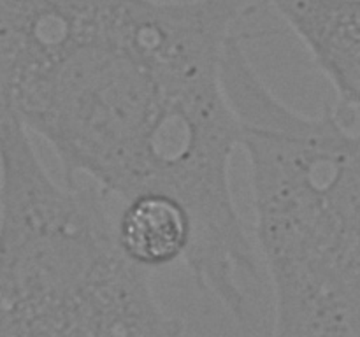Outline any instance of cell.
<instances>
[{
    "label": "cell",
    "instance_id": "cell-1",
    "mask_svg": "<svg viewBox=\"0 0 360 337\" xmlns=\"http://www.w3.org/2000/svg\"><path fill=\"white\" fill-rule=\"evenodd\" d=\"M252 0H0V112L41 137L63 183L120 202L179 200L193 221L185 260L229 315L248 309L259 258L234 200L241 128L224 58Z\"/></svg>",
    "mask_w": 360,
    "mask_h": 337
},
{
    "label": "cell",
    "instance_id": "cell-3",
    "mask_svg": "<svg viewBox=\"0 0 360 337\" xmlns=\"http://www.w3.org/2000/svg\"><path fill=\"white\" fill-rule=\"evenodd\" d=\"M301 39L336 91L343 121L360 130V0H266Z\"/></svg>",
    "mask_w": 360,
    "mask_h": 337
},
{
    "label": "cell",
    "instance_id": "cell-2",
    "mask_svg": "<svg viewBox=\"0 0 360 337\" xmlns=\"http://www.w3.org/2000/svg\"><path fill=\"white\" fill-rule=\"evenodd\" d=\"M108 200L56 183L0 112V337H183L120 246Z\"/></svg>",
    "mask_w": 360,
    "mask_h": 337
},
{
    "label": "cell",
    "instance_id": "cell-4",
    "mask_svg": "<svg viewBox=\"0 0 360 337\" xmlns=\"http://www.w3.org/2000/svg\"><path fill=\"white\" fill-rule=\"evenodd\" d=\"M116 234L125 255L146 270L185 263L193 244V221L172 197L144 193L122 204Z\"/></svg>",
    "mask_w": 360,
    "mask_h": 337
}]
</instances>
